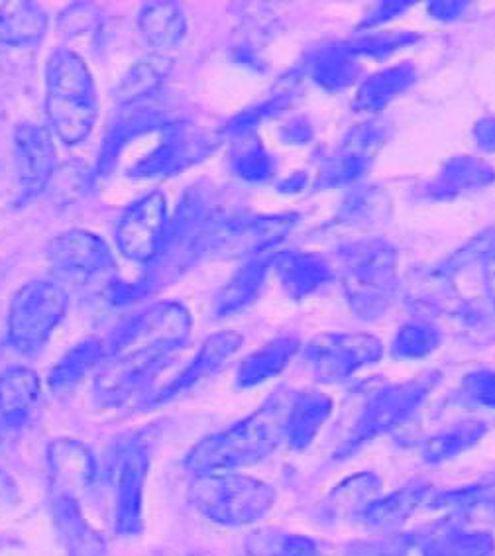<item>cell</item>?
Masks as SVG:
<instances>
[{"label": "cell", "instance_id": "cell-36", "mask_svg": "<svg viewBox=\"0 0 495 556\" xmlns=\"http://www.w3.org/2000/svg\"><path fill=\"white\" fill-rule=\"evenodd\" d=\"M230 167L240 179L248 184H266L278 172V162L258 132L237 136L230 152Z\"/></svg>", "mask_w": 495, "mask_h": 556}, {"label": "cell", "instance_id": "cell-34", "mask_svg": "<svg viewBox=\"0 0 495 556\" xmlns=\"http://www.w3.org/2000/svg\"><path fill=\"white\" fill-rule=\"evenodd\" d=\"M172 72V60L164 53H148L124 73L123 79L116 87L118 104L130 103L136 99H144L160 94L167 75Z\"/></svg>", "mask_w": 495, "mask_h": 556}, {"label": "cell", "instance_id": "cell-23", "mask_svg": "<svg viewBox=\"0 0 495 556\" xmlns=\"http://www.w3.org/2000/svg\"><path fill=\"white\" fill-rule=\"evenodd\" d=\"M271 266H276L281 289L295 301L317 293L334 278L329 262L313 252H281Z\"/></svg>", "mask_w": 495, "mask_h": 556}, {"label": "cell", "instance_id": "cell-46", "mask_svg": "<svg viewBox=\"0 0 495 556\" xmlns=\"http://www.w3.org/2000/svg\"><path fill=\"white\" fill-rule=\"evenodd\" d=\"M409 7H411V2H383V4H378L371 11L370 16L361 22L360 28H371V26H378V24H383V22L393 21L403 12L409 11Z\"/></svg>", "mask_w": 495, "mask_h": 556}, {"label": "cell", "instance_id": "cell-40", "mask_svg": "<svg viewBox=\"0 0 495 556\" xmlns=\"http://www.w3.org/2000/svg\"><path fill=\"white\" fill-rule=\"evenodd\" d=\"M441 330L431 320H411L397 330L392 342L393 358L421 361L441 346Z\"/></svg>", "mask_w": 495, "mask_h": 556}, {"label": "cell", "instance_id": "cell-41", "mask_svg": "<svg viewBox=\"0 0 495 556\" xmlns=\"http://www.w3.org/2000/svg\"><path fill=\"white\" fill-rule=\"evenodd\" d=\"M417 539L411 533H385L378 539L354 541L344 546L342 556H407Z\"/></svg>", "mask_w": 495, "mask_h": 556}, {"label": "cell", "instance_id": "cell-42", "mask_svg": "<svg viewBox=\"0 0 495 556\" xmlns=\"http://www.w3.org/2000/svg\"><path fill=\"white\" fill-rule=\"evenodd\" d=\"M288 94H279L276 99H269L266 103L256 104L252 109H248L246 113L238 114L230 123L223 128V135H230L232 138L237 136L250 135L256 132L259 124L268 121L276 114L283 113L288 109Z\"/></svg>", "mask_w": 495, "mask_h": 556}, {"label": "cell", "instance_id": "cell-38", "mask_svg": "<svg viewBox=\"0 0 495 556\" xmlns=\"http://www.w3.org/2000/svg\"><path fill=\"white\" fill-rule=\"evenodd\" d=\"M248 556H322L315 539L278 529H258L246 541Z\"/></svg>", "mask_w": 495, "mask_h": 556}, {"label": "cell", "instance_id": "cell-26", "mask_svg": "<svg viewBox=\"0 0 495 556\" xmlns=\"http://www.w3.org/2000/svg\"><path fill=\"white\" fill-rule=\"evenodd\" d=\"M271 264L274 258L268 256H256L242 264L218 291L215 301L217 317H230L250 307L264 291Z\"/></svg>", "mask_w": 495, "mask_h": 556}, {"label": "cell", "instance_id": "cell-47", "mask_svg": "<svg viewBox=\"0 0 495 556\" xmlns=\"http://www.w3.org/2000/svg\"><path fill=\"white\" fill-rule=\"evenodd\" d=\"M474 140L484 152H495V116H485L475 123Z\"/></svg>", "mask_w": 495, "mask_h": 556}, {"label": "cell", "instance_id": "cell-49", "mask_svg": "<svg viewBox=\"0 0 495 556\" xmlns=\"http://www.w3.org/2000/svg\"><path fill=\"white\" fill-rule=\"evenodd\" d=\"M482 266H484L485 293L495 307V244L485 250Z\"/></svg>", "mask_w": 495, "mask_h": 556}, {"label": "cell", "instance_id": "cell-50", "mask_svg": "<svg viewBox=\"0 0 495 556\" xmlns=\"http://www.w3.org/2000/svg\"><path fill=\"white\" fill-rule=\"evenodd\" d=\"M307 186V174H295V176L288 177L279 184L278 189L281 193H300Z\"/></svg>", "mask_w": 495, "mask_h": 556}, {"label": "cell", "instance_id": "cell-17", "mask_svg": "<svg viewBox=\"0 0 495 556\" xmlns=\"http://www.w3.org/2000/svg\"><path fill=\"white\" fill-rule=\"evenodd\" d=\"M48 500H73L82 504L91 494L99 466L87 444L77 439H55L46 453Z\"/></svg>", "mask_w": 495, "mask_h": 556}, {"label": "cell", "instance_id": "cell-10", "mask_svg": "<svg viewBox=\"0 0 495 556\" xmlns=\"http://www.w3.org/2000/svg\"><path fill=\"white\" fill-rule=\"evenodd\" d=\"M157 135V144L128 169V177L167 179L179 176L206 160L218 144V136L187 118L172 121Z\"/></svg>", "mask_w": 495, "mask_h": 556}, {"label": "cell", "instance_id": "cell-15", "mask_svg": "<svg viewBox=\"0 0 495 556\" xmlns=\"http://www.w3.org/2000/svg\"><path fill=\"white\" fill-rule=\"evenodd\" d=\"M12 164L21 201L43 193L58 169V152L50 128L34 123L18 124L12 135Z\"/></svg>", "mask_w": 495, "mask_h": 556}, {"label": "cell", "instance_id": "cell-8", "mask_svg": "<svg viewBox=\"0 0 495 556\" xmlns=\"http://www.w3.org/2000/svg\"><path fill=\"white\" fill-rule=\"evenodd\" d=\"M150 472V446L138 433L124 434L111 454L114 531L132 536L144 526V488Z\"/></svg>", "mask_w": 495, "mask_h": 556}, {"label": "cell", "instance_id": "cell-7", "mask_svg": "<svg viewBox=\"0 0 495 556\" xmlns=\"http://www.w3.org/2000/svg\"><path fill=\"white\" fill-rule=\"evenodd\" d=\"M193 329V319L186 305L162 301L124 320L106 340V356L116 352L150 351L174 356L183 349Z\"/></svg>", "mask_w": 495, "mask_h": 556}, {"label": "cell", "instance_id": "cell-25", "mask_svg": "<svg viewBox=\"0 0 495 556\" xmlns=\"http://www.w3.org/2000/svg\"><path fill=\"white\" fill-rule=\"evenodd\" d=\"M429 495L431 485L411 482L392 494L380 495L373 504L361 511L358 519L371 531L393 533L397 527L405 526L411 519L412 514L423 505Z\"/></svg>", "mask_w": 495, "mask_h": 556}, {"label": "cell", "instance_id": "cell-30", "mask_svg": "<svg viewBox=\"0 0 495 556\" xmlns=\"http://www.w3.org/2000/svg\"><path fill=\"white\" fill-rule=\"evenodd\" d=\"M415 79L417 70L411 62L397 63L393 67L373 73L361 83L358 93L354 97V109L364 114L380 113L399 94L411 89Z\"/></svg>", "mask_w": 495, "mask_h": 556}, {"label": "cell", "instance_id": "cell-45", "mask_svg": "<svg viewBox=\"0 0 495 556\" xmlns=\"http://www.w3.org/2000/svg\"><path fill=\"white\" fill-rule=\"evenodd\" d=\"M279 136L288 144L303 146L313 140V126L305 116H293L281 126Z\"/></svg>", "mask_w": 495, "mask_h": 556}, {"label": "cell", "instance_id": "cell-9", "mask_svg": "<svg viewBox=\"0 0 495 556\" xmlns=\"http://www.w3.org/2000/svg\"><path fill=\"white\" fill-rule=\"evenodd\" d=\"M46 256L55 276L79 288L106 291L116 279L111 248L103 238L82 228L53 237L46 248Z\"/></svg>", "mask_w": 495, "mask_h": 556}, {"label": "cell", "instance_id": "cell-4", "mask_svg": "<svg viewBox=\"0 0 495 556\" xmlns=\"http://www.w3.org/2000/svg\"><path fill=\"white\" fill-rule=\"evenodd\" d=\"M187 495L201 516L223 527L252 526L276 504V490L268 482L240 472L196 475Z\"/></svg>", "mask_w": 495, "mask_h": 556}, {"label": "cell", "instance_id": "cell-2", "mask_svg": "<svg viewBox=\"0 0 495 556\" xmlns=\"http://www.w3.org/2000/svg\"><path fill=\"white\" fill-rule=\"evenodd\" d=\"M46 114L53 135L67 146L85 142L99 116L93 73L67 48L55 50L46 63Z\"/></svg>", "mask_w": 495, "mask_h": 556}, {"label": "cell", "instance_id": "cell-22", "mask_svg": "<svg viewBox=\"0 0 495 556\" xmlns=\"http://www.w3.org/2000/svg\"><path fill=\"white\" fill-rule=\"evenodd\" d=\"M53 526L67 556H106V543L73 500H50Z\"/></svg>", "mask_w": 495, "mask_h": 556}, {"label": "cell", "instance_id": "cell-18", "mask_svg": "<svg viewBox=\"0 0 495 556\" xmlns=\"http://www.w3.org/2000/svg\"><path fill=\"white\" fill-rule=\"evenodd\" d=\"M388 138V130L380 123H364L354 126L342 138L341 146L320 164L317 187L348 186L366 176L373 157L382 150Z\"/></svg>", "mask_w": 495, "mask_h": 556}, {"label": "cell", "instance_id": "cell-35", "mask_svg": "<svg viewBox=\"0 0 495 556\" xmlns=\"http://www.w3.org/2000/svg\"><path fill=\"white\" fill-rule=\"evenodd\" d=\"M487 433L485 422L478 419H466L433 434L423 446V460L431 466L448 463L456 456L474 448Z\"/></svg>", "mask_w": 495, "mask_h": 556}, {"label": "cell", "instance_id": "cell-44", "mask_svg": "<svg viewBox=\"0 0 495 556\" xmlns=\"http://www.w3.org/2000/svg\"><path fill=\"white\" fill-rule=\"evenodd\" d=\"M460 400L474 405L495 409V370H475L462 380Z\"/></svg>", "mask_w": 495, "mask_h": 556}, {"label": "cell", "instance_id": "cell-27", "mask_svg": "<svg viewBox=\"0 0 495 556\" xmlns=\"http://www.w3.org/2000/svg\"><path fill=\"white\" fill-rule=\"evenodd\" d=\"M332 400L320 392L293 395L289 405L285 441L293 451H305L317 439L322 425L332 415Z\"/></svg>", "mask_w": 495, "mask_h": 556}, {"label": "cell", "instance_id": "cell-33", "mask_svg": "<svg viewBox=\"0 0 495 556\" xmlns=\"http://www.w3.org/2000/svg\"><path fill=\"white\" fill-rule=\"evenodd\" d=\"M382 495V480L373 472L348 476L327 495L325 514L330 519L360 517L361 511Z\"/></svg>", "mask_w": 495, "mask_h": 556}, {"label": "cell", "instance_id": "cell-24", "mask_svg": "<svg viewBox=\"0 0 495 556\" xmlns=\"http://www.w3.org/2000/svg\"><path fill=\"white\" fill-rule=\"evenodd\" d=\"M421 556H494V535L485 531H468L450 521L429 527L417 539Z\"/></svg>", "mask_w": 495, "mask_h": 556}, {"label": "cell", "instance_id": "cell-6", "mask_svg": "<svg viewBox=\"0 0 495 556\" xmlns=\"http://www.w3.org/2000/svg\"><path fill=\"white\" fill-rule=\"evenodd\" d=\"M69 311L67 291L50 279L24 283L9 309V342L24 356H36Z\"/></svg>", "mask_w": 495, "mask_h": 556}, {"label": "cell", "instance_id": "cell-20", "mask_svg": "<svg viewBox=\"0 0 495 556\" xmlns=\"http://www.w3.org/2000/svg\"><path fill=\"white\" fill-rule=\"evenodd\" d=\"M41 400V380L26 366H12L0 374V421L9 429H24Z\"/></svg>", "mask_w": 495, "mask_h": 556}, {"label": "cell", "instance_id": "cell-39", "mask_svg": "<svg viewBox=\"0 0 495 556\" xmlns=\"http://www.w3.org/2000/svg\"><path fill=\"white\" fill-rule=\"evenodd\" d=\"M390 215V199L378 187H360L342 201L339 220L352 227L368 228Z\"/></svg>", "mask_w": 495, "mask_h": 556}, {"label": "cell", "instance_id": "cell-19", "mask_svg": "<svg viewBox=\"0 0 495 556\" xmlns=\"http://www.w3.org/2000/svg\"><path fill=\"white\" fill-rule=\"evenodd\" d=\"M240 346H242V337L234 330H220V332L211 334L203 342L201 351L196 352L195 358L189 362L186 370L181 371L176 380L169 381L160 392L155 393L152 403L172 402L177 395L195 388L196 383H201L208 376L220 370V366H225L228 358H232Z\"/></svg>", "mask_w": 495, "mask_h": 556}, {"label": "cell", "instance_id": "cell-29", "mask_svg": "<svg viewBox=\"0 0 495 556\" xmlns=\"http://www.w3.org/2000/svg\"><path fill=\"white\" fill-rule=\"evenodd\" d=\"M48 31V14L36 2L0 0V43L31 48Z\"/></svg>", "mask_w": 495, "mask_h": 556}, {"label": "cell", "instance_id": "cell-11", "mask_svg": "<svg viewBox=\"0 0 495 556\" xmlns=\"http://www.w3.org/2000/svg\"><path fill=\"white\" fill-rule=\"evenodd\" d=\"M162 352L126 351L109 354L94 376V400L103 407H118L142 392L169 364Z\"/></svg>", "mask_w": 495, "mask_h": 556}, {"label": "cell", "instance_id": "cell-21", "mask_svg": "<svg viewBox=\"0 0 495 556\" xmlns=\"http://www.w3.org/2000/svg\"><path fill=\"white\" fill-rule=\"evenodd\" d=\"M106 358V344L104 340L97 337L77 342L69 351L63 354L60 361L55 362L52 370L48 371V390L58 400H69L73 393L79 390L82 381Z\"/></svg>", "mask_w": 495, "mask_h": 556}, {"label": "cell", "instance_id": "cell-3", "mask_svg": "<svg viewBox=\"0 0 495 556\" xmlns=\"http://www.w3.org/2000/svg\"><path fill=\"white\" fill-rule=\"evenodd\" d=\"M342 286L361 320L382 319L397 295V254L385 240H354L341 248Z\"/></svg>", "mask_w": 495, "mask_h": 556}, {"label": "cell", "instance_id": "cell-32", "mask_svg": "<svg viewBox=\"0 0 495 556\" xmlns=\"http://www.w3.org/2000/svg\"><path fill=\"white\" fill-rule=\"evenodd\" d=\"M300 346V340L295 337H281L248 354L238 368V388H256L259 383L276 378L295 358Z\"/></svg>", "mask_w": 495, "mask_h": 556}, {"label": "cell", "instance_id": "cell-1", "mask_svg": "<svg viewBox=\"0 0 495 556\" xmlns=\"http://www.w3.org/2000/svg\"><path fill=\"white\" fill-rule=\"evenodd\" d=\"M291 400L288 392L274 393L242 421L196 443L187 454V470L195 476L237 472L264 460L285 439Z\"/></svg>", "mask_w": 495, "mask_h": 556}, {"label": "cell", "instance_id": "cell-43", "mask_svg": "<svg viewBox=\"0 0 495 556\" xmlns=\"http://www.w3.org/2000/svg\"><path fill=\"white\" fill-rule=\"evenodd\" d=\"M417 38L419 36H415V34H376V36H366L360 40L351 41V43H346V48L356 58L368 55V58L383 60V58L397 52V50L411 46L417 41Z\"/></svg>", "mask_w": 495, "mask_h": 556}, {"label": "cell", "instance_id": "cell-48", "mask_svg": "<svg viewBox=\"0 0 495 556\" xmlns=\"http://www.w3.org/2000/svg\"><path fill=\"white\" fill-rule=\"evenodd\" d=\"M466 2H453V0H441V2H431L429 12L434 18L443 22H453L460 18L466 11Z\"/></svg>", "mask_w": 495, "mask_h": 556}, {"label": "cell", "instance_id": "cell-28", "mask_svg": "<svg viewBox=\"0 0 495 556\" xmlns=\"http://www.w3.org/2000/svg\"><path fill=\"white\" fill-rule=\"evenodd\" d=\"M138 28L155 53L172 52L186 40V12L177 2H148L138 14Z\"/></svg>", "mask_w": 495, "mask_h": 556}, {"label": "cell", "instance_id": "cell-5", "mask_svg": "<svg viewBox=\"0 0 495 556\" xmlns=\"http://www.w3.org/2000/svg\"><path fill=\"white\" fill-rule=\"evenodd\" d=\"M441 381L439 371H424L412 380L385 386L364 405L348 437L339 444L334 458H348L371 439L393 431L417 412Z\"/></svg>", "mask_w": 495, "mask_h": 556}, {"label": "cell", "instance_id": "cell-13", "mask_svg": "<svg viewBox=\"0 0 495 556\" xmlns=\"http://www.w3.org/2000/svg\"><path fill=\"white\" fill-rule=\"evenodd\" d=\"M382 356V340L358 332L320 334L305 351L315 378L322 383L346 380L364 366L376 364Z\"/></svg>", "mask_w": 495, "mask_h": 556}, {"label": "cell", "instance_id": "cell-31", "mask_svg": "<svg viewBox=\"0 0 495 556\" xmlns=\"http://www.w3.org/2000/svg\"><path fill=\"white\" fill-rule=\"evenodd\" d=\"M494 181L495 169L487 162L470 155H458L443 165L441 174L427 187V195L433 199H450L462 195L466 191L490 186Z\"/></svg>", "mask_w": 495, "mask_h": 556}, {"label": "cell", "instance_id": "cell-37", "mask_svg": "<svg viewBox=\"0 0 495 556\" xmlns=\"http://www.w3.org/2000/svg\"><path fill=\"white\" fill-rule=\"evenodd\" d=\"M310 79L327 91H342L358 79V58L342 46H330L310 58Z\"/></svg>", "mask_w": 495, "mask_h": 556}, {"label": "cell", "instance_id": "cell-12", "mask_svg": "<svg viewBox=\"0 0 495 556\" xmlns=\"http://www.w3.org/2000/svg\"><path fill=\"white\" fill-rule=\"evenodd\" d=\"M167 223V201L160 191H152L128 206L116 220V247L124 258L152 266L164 247Z\"/></svg>", "mask_w": 495, "mask_h": 556}, {"label": "cell", "instance_id": "cell-51", "mask_svg": "<svg viewBox=\"0 0 495 556\" xmlns=\"http://www.w3.org/2000/svg\"><path fill=\"white\" fill-rule=\"evenodd\" d=\"M0 443H2V427H0Z\"/></svg>", "mask_w": 495, "mask_h": 556}, {"label": "cell", "instance_id": "cell-14", "mask_svg": "<svg viewBox=\"0 0 495 556\" xmlns=\"http://www.w3.org/2000/svg\"><path fill=\"white\" fill-rule=\"evenodd\" d=\"M172 121L176 118L169 116L160 94L118 104V111L106 126L103 146L94 165V176H109L126 146L145 132H160Z\"/></svg>", "mask_w": 495, "mask_h": 556}, {"label": "cell", "instance_id": "cell-16", "mask_svg": "<svg viewBox=\"0 0 495 556\" xmlns=\"http://www.w3.org/2000/svg\"><path fill=\"white\" fill-rule=\"evenodd\" d=\"M295 223V215L250 217L234 213L218 225L211 242V252L220 256H264L269 248L288 238Z\"/></svg>", "mask_w": 495, "mask_h": 556}]
</instances>
